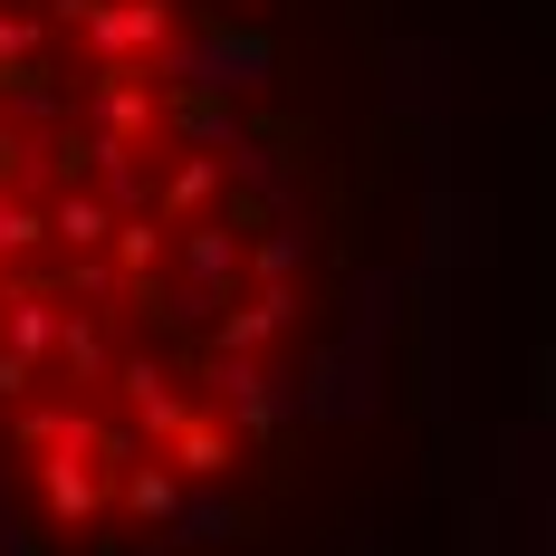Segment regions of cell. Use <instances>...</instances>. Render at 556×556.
<instances>
[{
	"label": "cell",
	"mask_w": 556,
	"mask_h": 556,
	"mask_svg": "<svg viewBox=\"0 0 556 556\" xmlns=\"http://www.w3.org/2000/svg\"><path fill=\"white\" fill-rule=\"evenodd\" d=\"M547 556H556V547H547Z\"/></svg>",
	"instance_id": "7a4b0ae2"
},
{
	"label": "cell",
	"mask_w": 556,
	"mask_h": 556,
	"mask_svg": "<svg viewBox=\"0 0 556 556\" xmlns=\"http://www.w3.org/2000/svg\"><path fill=\"white\" fill-rule=\"evenodd\" d=\"M422 250L393 0H0V556L365 547Z\"/></svg>",
	"instance_id": "6da1fadb"
}]
</instances>
